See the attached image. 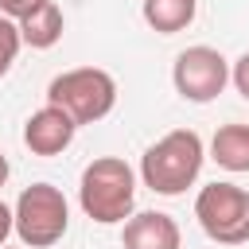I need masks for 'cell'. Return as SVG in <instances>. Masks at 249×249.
I'll list each match as a JSON object with an SVG mask.
<instances>
[{"label": "cell", "instance_id": "ba28073f", "mask_svg": "<svg viewBox=\"0 0 249 249\" xmlns=\"http://www.w3.org/2000/svg\"><path fill=\"white\" fill-rule=\"evenodd\" d=\"M179 241H183L179 222L171 214H163V210H140L121 230L124 249H179Z\"/></svg>", "mask_w": 249, "mask_h": 249}, {"label": "cell", "instance_id": "8fae6325", "mask_svg": "<svg viewBox=\"0 0 249 249\" xmlns=\"http://www.w3.org/2000/svg\"><path fill=\"white\" fill-rule=\"evenodd\" d=\"M140 16H144V23H148L152 31L175 35V31H183V27L195 23L198 0H144V4H140Z\"/></svg>", "mask_w": 249, "mask_h": 249}, {"label": "cell", "instance_id": "7c38bea8", "mask_svg": "<svg viewBox=\"0 0 249 249\" xmlns=\"http://www.w3.org/2000/svg\"><path fill=\"white\" fill-rule=\"evenodd\" d=\"M19 47H23V39H19V27H16V19L0 16V78L12 70V62H16Z\"/></svg>", "mask_w": 249, "mask_h": 249}, {"label": "cell", "instance_id": "277c9868", "mask_svg": "<svg viewBox=\"0 0 249 249\" xmlns=\"http://www.w3.org/2000/svg\"><path fill=\"white\" fill-rule=\"evenodd\" d=\"M70 230V202L54 183H31L12 206V233L23 249H51Z\"/></svg>", "mask_w": 249, "mask_h": 249}, {"label": "cell", "instance_id": "e0dca14e", "mask_svg": "<svg viewBox=\"0 0 249 249\" xmlns=\"http://www.w3.org/2000/svg\"><path fill=\"white\" fill-rule=\"evenodd\" d=\"M0 249H12V245H0Z\"/></svg>", "mask_w": 249, "mask_h": 249}, {"label": "cell", "instance_id": "30bf717a", "mask_svg": "<svg viewBox=\"0 0 249 249\" xmlns=\"http://www.w3.org/2000/svg\"><path fill=\"white\" fill-rule=\"evenodd\" d=\"M210 160L233 175L249 171V124H222L210 140Z\"/></svg>", "mask_w": 249, "mask_h": 249}, {"label": "cell", "instance_id": "7a4b0ae2", "mask_svg": "<svg viewBox=\"0 0 249 249\" xmlns=\"http://www.w3.org/2000/svg\"><path fill=\"white\" fill-rule=\"evenodd\" d=\"M202 160H206L202 136L195 128H171L156 144H148V152L140 156V179L148 191L175 198L198 179Z\"/></svg>", "mask_w": 249, "mask_h": 249}, {"label": "cell", "instance_id": "3957f363", "mask_svg": "<svg viewBox=\"0 0 249 249\" xmlns=\"http://www.w3.org/2000/svg\"><path fill=\"white\" fill-rule=\"evenodd\" d=\"M47 105L62 109L82 128V124H93V121H101V117L113 113V105H117V82L101 66H74V70H62L58 78H51Z\"/></svg>", "mask_w": 249, "mask_h": 249}, {"label": "cell", "instance_id": "4fadbf2b", "mask_svg": "<svg viewBox=\"0 0 249 249\" xmlns=\"http://www.w3.org/2000/svg\"><path fill=\"white\" fill-rule=\"evenodd\" d=\"M230 82H233V89L249 101V51H245V54H237V58L230 62Z\"/></svg>", "mask_w": 249, "mask_h": 249}, {"label": "cell", "instance_id": "2e32d148", "mask_svg": "<svg viewBox=\"0 0 249 249\" xmlns=\"http://www.w3.org/2000/svg\"><path fill=\"white\" fill-rule=\"evenodd\" d=\"M8 175H12V163H8V156H4V152H0V187H4V183H8Z\"/></svg>", "mask_w": 249, "mask_h": 249}, {"label": "cell", "instance_id": "5bb4252c", "mask_svg": "<svg viewBox=\"0 0 249 249\" xmlns=\"http://www.w3.org/2000/svg\"><path fill=\"white\" fill-rule=\"evenodd\" d=\"M39 4H47V0H0V16H8V19H23V16H31Z\"/></svg>", "mask_w": 249, "mask_h": 249}, {"label": "cell", "instance_id": "8992f818", "mask_svg": "<svg viewBox=\"0 0 249 249\" xmlns=\"http://www.w3.org/2000/svg\"><path fill=\"white\" fill-rule=\"evenodd\" d=\"M171 82H175V93L183 101H195V105H206L214 101L226 86H230V58L206 43L198 47H187L175 54V66H171Z\"/></svg>", "mask_w": 249, "mask_h": 249}, {"label": "cell", "instance_id": "5b68a950", "mask_svg": "<svg viewBox=\"0 0 249 249\" xmlns=\"http://www.w3.org/2000/svg\"><path fill=\"white\" fill-rule=\"evenodd\" d=\"M195 218L218 245H249V191L237 183H206L195 195Z\"/></svg>", "mask_w": 249, "mask_h": 249}, {"label": "cell", "instance_id": "9c48e42d", "mask_svg": "<svg viewBox=\"0 0 249 249\" xmlns=\"http://www.w3.org/2000/svg\"><path fill=\"white\" fill-rule=\"evenodd\" d=\"M16 27H19L23 47H31V51H51V47L62 39L66 19H62V8H58L54 0H47V4H39L31 16H23Z\"/></svg>", "mask_w": 249, "mask_h": 249}, {"label": "cell", "instance_id": "6da1fadb", "mask_svg": "<svg viewBox=\"0 0 249 249\" xmlns=\"http://www.w3.org/2000/svg\"><path fill=\"white\" fill-rule=\"evenodd\" d=\"M78 206L97 226L128 222L136 210V171L121 156H97L82 167L78 179Z\"/></svg>", "mask_w": 249, "mask_h": 249}, {"label": "cell", "instance_id": "52a82bcc", "mask_svg": "<svg viewBox=\"0 0 249 249\" xmlns=\"http://www.w3.org/2000/svg\"><path fill=\"white\" fill-rule=\"evenodd\" d=\"M74 136H78V124L54 105H43L23 121V144L31 156H58L74 144Z\"/></svg>", "mask_w": 249, "mask_h": 249}, {"label": "cell", "instance_id": "9a60e30c", "mask_svg": "<svg viewBox=\"0 0 249 249\" xmlns=\"http://www.w3.org/2000/svg\"><path fill=\"white\" fill-rule=\"evenodd\" d=\"M8 237H12V206L0 198V245H4Z\"/></svg>", "mask_w": 249, "mask_h": 249}]
</instances>
